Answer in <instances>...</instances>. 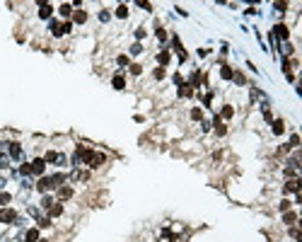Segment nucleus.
Listing matches in <instances>:
<instances>
[{"instance_id": "nucleus-1", "label": "nucleus", "mask_w": 302, "mask_h": 242, "mask_svg": "<svg viewBox=\"0 0 302 242\" xmlns=\"http://www.w3.org/2000/svg\"><path fill=\"white\" fill-rule=\"evenodd\" d=\"M53 177H41V179H39V182H36V189H39V191H48V189H53Z\"/></svg>"}, {"instance_id": "nucleus-2", "label": "nucleus", "mask_w": 302, "mask_h": 242, "mask_svg": "<svg viewBox=\"0 0 302 242\" xmlns=\"http://www.w3.org/2000/svg\"><path fill=\"white\" fill-rule=\"evenodd\" d=\"M14 218H17V213H14L12 208H5V211H0V223H12Z\"/></svg>"}, {"instance_id": "nucleus-3", "label": "nucleus", "mask_w": 302, "mask_h": 242, "mask_svg": "<svg viewBox=\"0 0 302 242\" xmlns=\"http://www.w3.org/2000/svg\"><path fill=\"white\" fill-rule=\"evenodd\" d=\"M43 167H46V160H34L31 162V172L34 174H43Z\"/></svg>"}, {"instance_id": "nucleus-4", "label": "nucleus", "mask_w": 302, "mask_h": 242, "mask_svg": "<svg viewBox=\"0 0 302 242\" xmlns=\"http://www.w3.org/2000/svg\"><path fill=\"white\" fill-rule=\"evenodd\" d=\"M70 196H72V189H70V186H60V191H58V199L65 201V199H70Z\"/></svg>"}, {"instance_id": "nucleus-5", "label": "nucleus", "mask_w": 302, "mask_h": 242, "mask_svg": "<svg viewBox=\"0 0 302 242\" xmlns=\"http://www.w3.org/2000/svg\"><path fill=\"white\" fill-rule=\"evenodd\" d=\"M51 10H53V7H51L48 2H41V12H39V17H43V19L51 17Z\"/></svg>"}, {"instance_id": "nucleus-6", "label": "nucleus", "mask_w": 302, "mask_h": 242, "mask_svg": "<svg viewBox=\"0 0 302 242\" xmlns=\"http://www.w3.org/2000/svg\"><path fill=\"white\" fill-rule=\"evenodd\" d=\"M275 36L288 39V27H285V24H278V27H275Z\"/></svg>"}, {"instance_id": "nucleus-7", "label": "nucleus", "mask_w": 302, "mask_h": 242, "mask_svg": "<svg viewBox=\"0 0 302 242\" xmlns=\"http://www.w3.org/2000/svg\"><path fill=\"white\" fill-rule=\"evenodd\" d=\"M58 10H60V15H63V17H70V12H72V5H68V2H63V5L58 7Z\"/></svg>"}, {"instance_id": "nucleus-8", "label": "nucleus", "mask_w": 302, "mask_h": 242, "mask_svg": "<svg viewBox=\"0 0 302 242\" xmlns=\"http://www.w3.org/2000/svg\"><path fill=\"white\" fill-rule=\"evenodd\" d=\"M114 87H116V90H123V87H126V80H123V75H116V78H114Z\"/></svg>"}, {"instance_id": "nucleus-9", "label": "nucleus", "mask_w": 302, "mask_h": 242, "mask_svg": "<svg viewBox=\"0 0 302 242\" xmlns=\"http://www.w3.org/2000/svg\"><path fill=\"white\" fill-rule=\"evenodd\" d=\"M225 131H227V128H225V124H222V121H220V116H217V119H215V133H217V136H222Z\"/></svg>"}, {"instance_id": "nucleus-10", "label": "nucleus", "mask_w": 302, "mask_h": 242, "mask_svg": "<svg viewBox=\"0 0 302 242\" xmlns=\"http://www.w3.org/2000/svg\"><path fill=\"white\" fill-rule=\"evenodd\" d=\"M300 184H302L300 179H290V182H288V186H285V189H288V191H297V189H300Z\"/></svg>"}, {"instance_id": "nucleus-11", "label": "nucleus", "mask_w": 302, "mask_h": 242, "mask_svg": "<svg viewBox=\"0 0 302 242\" xmlns=\"http://www.w3.org/2000/svg\"><path fill=\"white\" fill-rule=\"evenodd\" d=\"M60 213H63V206H60V203H53V206L48 208V215H60Z\"/></svg>"}, {"instance_id": "nucleus-12", "label": "nucleus", "mask_w": 302, "mask_h": 242, "mask_svg": "<svg viewBox=\"0 0 302 242\" xmlns=\"http://www.w3.org/2000/svg\"><path fill=\"white\" fill-rule=\"evenodd\" d=\"M101 162H104V155H94L92 162H89V167H101Z\"/></svg>"}, {"instance_id": "nucleus-13", "label": "nucleus", "mask_w": 302, "mask_h": 242, "mask_svg": "<svg viewBox=\"0 0 302 242\" xmlns=\"http://www.w3.org/2000/svg\"><path fill=\"white\" fill-rule=\"evenodd\" d=\"M283 131H285V126H283V121H273V133H275V136H280Z\"/></svg>"}, {"instance_id": "nucleus-14", "label": "nucleus", "mask_w": 302, "mask_h": 242, "mask_svg": "<svg viewBox=\"0 0 302 242\" xmlns=\"http://www.w3.org/2000/svg\"><path fill=\"white\" fill-rule=\"evenodd\" d=\"M36 237H39V230H34V228L27 230V242H34Z\"/></svg>"}, {"instance_id": "nucleus-15", "label": "nucleus", "mask_w": 302, "mask_h": 242, "mask_svg": "<svg viewBox=\"0 0 302 242\" xmlns=\"http://www.w3.org/2000/svg\"><path fill=\"white\" fill-rule=\"evenodd\" d=\"M157 61L162 63V66H164V63H169V51H162V53L157 56Z\"/></svg>"}, {"instance_id": "nucleus-16", "label": "nucleus", "mask_w": 302, "mask_h": 242, "mask_svg": "<svg viewBox=\"0 0 302 242\" xmlns=\"http://www.w3.org/2000/svg\"><path fill=\"white\" fill-rule=\"evenodd\" d=\"M19 153H22V150H19V145L12 143V145H10V155H12V157H19Z\"/></svg>"}, {"instance_id": "nucleus-17", "label": "nucleus", "mask_w": 302, "mask_h": 242, "mask_svg": "<svg viewBox=\"0 0 302 242\" xmlns=\"http://www.w3.org/2000/svg\"><path fill=\"white\" fill-rule=\"evenodd\" d=\"M283 220H285L288 225H292V223L297 220V213H285V218H283Z\"/></svg>"}, {"instance_id": "nucleus-18", "label": "nucleus", "mask_w": 302, "mask_h": 242, "mask_svg": "<svg viewBox=\"0 0 302 242\" xmlns=\"http://www.w3.org/2000/svg\"><path fill=\"white\" fill-rule=\"evenodd\" d=\"M85 19H87V12H82V10L75 12V22H85Z\"/></svg>"}, {"instance_id": "nucleus-19", "label": "nucleus", "mask_w": 302, "mask_h": 242, "mask_svg": "<svg viewBox=\"0 0 302 242\" xmlns=\"http://www.w3.org/2000/svg\"><path fill=\"white\" fill-rule=\"evenodd\" d=\"M116 15H118V17H126V15H128V7H126V5H118Z\"/></svg>"}, {"instance_id": "nucleus-20", "label": "nucleus", "mask_w": 302, "mask_h": 242, "mask_svg": "<svg viewBox=\"0 0 302 242\" xmlns=\"http://www.w3.org/2000/svg\"><path fill=\"white\" fill-rule=\"evenodd\" d=\"M41 206H43V208H46V211H48V208H51V206H53V199H48V196H43V201H41Z\"/></svg>"}, {"instance_id": "nucleus-21", "label": "nucleus", "mask_w": 302, "mask_h": 242, "mask_svg": "<svg viewBox=\"0 0 302 242\" xmlns=\"http://www.w3.org/2000/svg\"><path fill=\"white\" fill-rule=\"evenodd\" d=\"M220 75H222V78H225V80H230V78H232V70H230V68H227V66H225V68H222V70H220Z\"/></svg>"}, {"instance_id": "nucleus-22", "label": "nucleus", "mask_w": 302, "mask_h": 242, "mask_svg": "<svg viewBox=\"0 0 302 242\" xmlns=\"http://www.w3.org/2000/svg\"><path fill=\"white\" fill-rule=\"evenodd\" d=\"M0 203H5V206H7V203H10V194H5V191H2V194H0Z\"/></svg>"}, {"instance_id": "nucleus-23", "label": "nucleus", "mask_w": 302, "mask_h": 242, "mask_svg": "<svg viewBox=\"0 0 302 242\" xmlns=\"http://www.w3.org/2000/svg\"><path fill=\"white\" fill-rule=\"evenodd\" d=\"M53 160H58L56 153H46V162H53Z\"/></svg>"}, {"instance_id": "nucleus-24", "label": "nucleus", "mask_w": 302, "mask_h": 242, "mask_svg": "<svg viewBox=\"0 0 302 242\" xmlns=\"http://www.w3.org/2000/svg\"><path fill=\"white\" fill-rule=\"evenodd\" d=\"M140 51H143L140 44H133V46H130V53H140Z\"/></svg>"}, {"instance_id": "nucleus-25", "label": "nucleus", "mask_w": 302, "mask_h": 242, "mask_svg": "<svg viewBox=\"0 0 302 242\" xmlns=\"http://www.w3.org/2000/svg\"><path fill=\"white\" fill-rule=\"evenodd\" d=\"M118 66H128V56H118Z\"/></svg>"}, {"instance_id": "nucleus-26", "label": "nucleus", "mask_w": 302, "mask_h": 242, "mask_svg": "<svg viewBox=\"0 0 302 242\" xmlns=\"http://www.w3.org/2000/svg\"><path fill=\"white\" fill-rule=\"evenodd\" d=\"M290 145H292V148H297V145H300V138H297V136H292V138H290Z\"/></svg>"}, {"instance_id": "nucleus-27", "label": "nucleus", "mask_w": 302, "mask_h": 242, "mask_svg": "<svg viewBox=\"0 0 302 242\" xmlns=\"http://www.w3.org/2000/svg\"><path fill=\"white\" fill-rule=\"evenodd\" d=\"M39 225H41V228H48V225H51V220H48V218H41V220H39Z\"/></svg>"}, {"instance_id": "nucleus-28", "label": "nucleus", "mask_w": 302, "mask_h": 242, "mask_svg": "<svg viewBox=\"0 0 302 242\" xmlns=\"http://www.w3.org/2000/svg\"><path fill=\"white\" fill-rule=\"evenodd\" d=\"M201 116H203L201 109H193V112H191V119H201Z\"/></svg>"}, {"instance_id": "nucleus-29", "label": "nucleus", "mask_w": 302, "mask_h": 242, "mask_svg": "<svg viewBox=\"0 0 302 242\" xmlns=\"http://www.w3.org/2000/svg\"><path fill=\"white\" fill-rule=\"evenodd\" d=\"M222 116H225V119H230V116H232V109H230V107H225V109H222Z\"/></svg>"}, {"instance_id": "nucleus-30", "label": "nucleus", "mask_w": 302, "mask_h": 242, "mask_svg": "<svg viewBox=\"0 0 302 242\" xmlns=\"http://www.w3.org/2000/svg\"><path fill=\"white\" fill-rule=\"evenodd\" d=\"M155 78H157V80H159V78H164V68H157V70H155Z\"/></svg>"}]
</instances>
